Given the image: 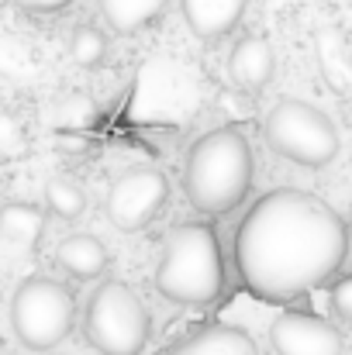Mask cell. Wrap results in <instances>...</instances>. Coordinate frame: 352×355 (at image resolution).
<instances>
[{
  "instance_id": "cell-12",
  "label": "cell",
  "mask_w": 352,
  "mask_h": 355,
  "mask_svg": "<svg viewBox=\"0 0 352 355\" xmlns=\"http://www.w3.org/2000/svg\"><path fill=\"white\" fill-rule=\"evenodd\" d=\"M59 266L73 276V279H97L108 269V248L104 241L94 235H69L59 241L56 248Z\"/></svg>"
},
{
  "instance_id": "cell-10",
  "label": "cell",
  "mask_w": 352,
  "mask_h": 355,
  "mask_svg": "<svg viewBox=\"0 0 352 355\" xmlns=\"http://www.w3.org/2000/svg\"><path fill=\"white\" fill-rule=\"evenodd\" d=\"M249 0H180L183 24L201 42H221L228 38L245 17Z\"/></svg>"
},
{
  "instance_id": "cell-2",
  "label": "cell",
  "mask_w": 352,
  "mask_h": 355,
  "mask_svg": "<svg viewBox=\"0 0 352 355\" xmlns=\"http://www.w3.org/2000/svg\"><path fill=\"white\" fill-rule=\"evenodd\" d=\"M252 145L238 128L201 135L183 162V193L204 218H225L252 190Z\"/></svg>"
},
{
  "instance_id": "cell-5",
  "label": "cell",
  "mask_w": 352,
  "mask_h": 355,
  "mask_svg": "<svg viewBox=\"0 0 352 355\" xmlns=\"http://www.w3.org/2000/svg\"><path fill=\"white\" fill-rule=\"evenodd\" d=\"M149 331H152L149 311L128 283L108 279L90 293L87 311H83V335L94 352L142 355Z\"/></svg>"
},
{
  "instance_id": "cell-14",
  "label": "cell",
  "mask_w": 352,
  "mask_h": 355,
  "mask_svg": "<svg viewBox=\"0 0 352 355\" xmlns=\"http://www.w3.org/2000/svg\"><path fill=\"white\" fill-rule=\"evenodd\" d=\"M169 0H97L104 21L115 28L117 35H135L142 28H149Z\"/></svg>"
},
{
  "instance_id": "cell-15",
  "label": "cell",
  "mask_w": 352,
  "mask_h": 355,
  "mask_svg": "<svg viewBox=\"0 0 352 355\" xmlns=\"http://www.w3.org/2000/svg\"><path fill=\"white\" fill-rule=\"evenodd\" d=\"M45 207L56 218H62V221H76L87 211V193H83L80 183L59 176V180H49L45 183Z\"/></svg>"
},
{
  "instance_id": "cell-18",
  "label": "cell",
  "mask_w": 352,
  "mask_h": 355,
  "mask_svg": "<svg viewBox=\"0 0 352 355\" xmlns=\"http://www.w3.org/2000/svg\"><path fill=\"white\" fill-rule=\"evenodd\" d=\"M0 152H10V155L21 152V128L7 114H0Z\"/></svg>"
},
{
  "instance_id": "cell-8",
  "label": "cell",
  "mask_w": 352,
  "mask_h": 355,
  "mask_svg": "<svg viewBox=\"0 0 352 355\" xmlns=\"http://www.w3.org/2000/svg\"><path fill=\"white\" fill-rule=\"evenodd\" d=\"M269 345L276 355H342L339 328L311 311H283L269 324Z\"/></svg>"
},
{
  "instance_id": "cell-7",
  "label": "cell",
  "mask_w": 352,
  "mask_h": 355,
  "mask_svg": "<svg viewBox=\"0 0 352 355\" xmlns=\"http://www.w3.org/2000/svg\"><path fill=\"white\" fill-rule=\"evenodd\" d=\"M169 200V180L159 169H128L108 190L104 214L117 232L135 235L149 228Z\"/></svg>"
},
{
  "instance_id": "cell-3",
  "label": "cell",
  "mask_w": 352,
  "mask_h": 355,
  "mask_svg": "<svg viewBox=\"0 0 352 355\" xmlns=\"http://www.w3.org/2000/svg\"><path fill=\"white\" fill-rule=\"evenodd\" d=\"M156 290L183 307H208L228 286L218 232L208 221H180L159 248Z\"/></svg>"
},
{
  "instance_id": "cell-6",
  "label": "cell",
  "mask_w": 352,
  "mask_h": 355,
  "mask_svg": "<svg viewBox=\"0 0 352 355\" xmlns=\"http://www.w3.org/2000/svg\"><path fill=\"white\" fill-rule=\"evenodd\" d=\"M266 145L294 166L321 169L339 155V128L308 101H276L262 121Z\"/></svg>"
},
{
  "instance_id": "cell-11",
  "label": "cell",
  "mask_w": 352,
  "mask_h": 355,
  "mask_svg": "<svg viewBox=\"0 0 352 355\" xmlns=\"http://www.w3.org/2000/svg\"><path fill=\"white\" fill-rule=\"evenodd\" d=\"M159 355H259L255 342L232 324H204L166 345Z\"/></svg>"
},
{
  "instance_id": "cell-17",
  "label": "cell",
  "mask_w": 352,
  "mask_h": 355,
  "mask_svg": "<svg viewBox=\"0 0 352 355\" xmlns=\"http://www.w3.org/2000/svg\"><path fill=\"white\" fill-rule=\"evenodd\" d=\"M332 311L352 324V272L332 283Z\"/></svg>"
},
{
  "instance_id": "cell-13",
  "label": "cell",
  "mask_w": 352,
  "mask_h": 355,
  "mask_svg": "<svg viewBox=\"0 0 352 355\" xmlns=\"http://www.w3.org/2000/svg\"><path fill=\"white\" fill-rule=\"evenodd\" d=\"M42 232H45V211L38 204L14 200V204L0 207V238L3 241H10L17 248H31V245H38Z\"/></svg>"
},
{
  "instance_id": "cell-19",
  "label": "cell",
  "mask_w": 352,
  "mask_h": 355,
  "mask_svg": "<svg viewBox=\"0 0 352 355\" xmlns=\"http://www.w3.org/2000/svg\"><path fill=\"white\" fill-rule=\"evenodd\" d=\"M14 3L24 10H35V14H56V10H66L73 0H14Z\"/></svg>"
},
{
  "instance_id": "cell-4",
  "label": "cell",
  "mask_w": 352,
  "mask_h": 355,
  "mask_svg": "<svg viewBox=\"0 0 352 355\" xmlns=\"http://www.w3.org/2000/svg\"><path fill=\"white\" fill-rule=\"evenodd\" d=\"M76 324V297L52 276H28L10 297L14 338L31 352H49L69 338Z\"/></svg>"
},
{
  "instance_id": "cell-9",
  "label": "cell",
  "mask_w": 352,
  "mask_h": 355,
  "mask_svg": "<svg viewBox=\"0 0 352 355\" xmlns=\"http://www.w3.org/2000/svg\"><path fill=\"white\" fill-rule=\"evenodd\" d=\"M276 76V52L262 35L238 38L228 55V80L242 94H259Z\"/></svg>"
},
{
  "instance_id": "cell-1",
  "label": "cell",
  "mask_w": 352,
  "mask_h": 355,
  "mask_svg": "<svg viewBox=\"0 0 352 355\" xmlns=\"http://www.w3.org/2000/svg\"><path fill=\"white\" fill-rule=\"evenodd\" d=\"M349 252V228L315 193L280 187L262 193L235 232V269L242 286L283 304L328 283Z\"/></svg>"
},
{
  "instance_id": "cell-16",
  "label": "cell",
  "mask_w": 352,
  "mask_h": 355,
  "mask_svg": "<svg viewBox=\"0 0 352 355\" xmlns=\"http://www.w3.org/2000/svg\"><path fill=\"white\" fill-rule=\"evenodd\" d=\"M69 55L76 66H101L104 55H108V38L101 28L94 24H76L73 28V38H69Z\"/></svg>"
},
{
  "instance_id": "cell-20",
  "label": "cell",
  "mask_w": 352,
  "mask_h": 355,
  "mask_svg": "<svg viewBox=\"0 0 352 355\" xmlns=\"http://www.w3.org/2000/svg\"><path fill=\"white\" fill-rule=\"evenodd\" d=\"M0 355H7V352H3V349H0Z\"/></svg>"
}]
</instances>
